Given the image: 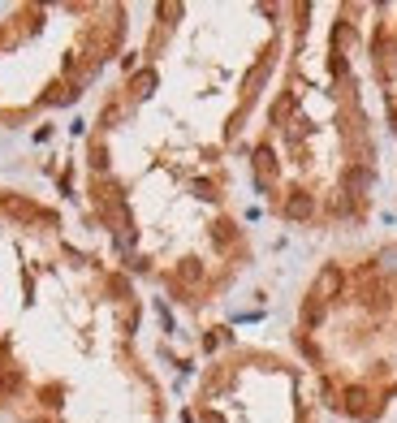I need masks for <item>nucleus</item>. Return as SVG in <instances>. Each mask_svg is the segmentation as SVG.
I'll return each instance as SVG.
<instances>
[{"label":"nucleus","instance_id":"nucleus-1","mask_svg":"<svg viewBox=\"0 0 397 423\" xmlns=\"http://www.w3.org/2000/svg\"><path fill=\"white\" fill-rule=\"evenodd\" d=\"M337 289H341V272H337V268H329L324 277H319V294H324V298H333Z\"/></svg>","mask_w":397,"mask_h":423},{"label":"nucleus","instance_id":"nucleus-2","mask_svg":"<svg viewBox=\"0 0 397 423\" xmlns=\"http://www.w3.org/2000/svg\"><path fill=\"white\" fill-rule=\"evenodd\" d=\"M289 216H298V220H303V216H311V199H307V194L289 199Z\"/></svg>","mask_w":397,"mask_h":423},{"label":"nucleus","instance_id":"nucleus-3","mask_svg":"<svg viewBox=\"0 0 397 423\" xmlns=\"http://www.w3.org/2000/svg\"><path fill=\"white\" fill-rule=\"evenodd\" d=\"M380 259H384V268H397V251H384Z\"/></svg>","mask_w":397,"mask_h":423}]
</instances>
